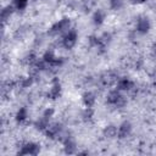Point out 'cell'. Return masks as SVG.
Here are the masks:
<instances>
[{"label": "cell", "instance_id": "1", "mask_svg": "<svg viewBox=\"0 0 156 156\" xmlns=\"http://www.w3.org/2000/svg\"><path fill=\"white\" fill-rule=\"evenodd\" d=\"M106 102L108 105L115 106V107H123L127 104V99L122 94V91H119L118 89H113V90H110L107 93V95H106Z\"/></svg>", "mask_w": 156, "mask_h": 156}, {"label": "cell", "instance_id": "2", "mask_svg": "<svg viewBox=\"0 0 156 156\" xmlns=\"http://www.w3.org/2000/svg\"><path fill=\"white\" fill-rule=\"evenodd\" d=\"M69 29H71V20L67 17H63L51 26V28L49 29V33L51 35H58V34H65Z\"/></svg>", "mask_w": 156, "mask_h": 156}, {"label": "cell", "instance_id": "3", "mask_svg": "<svg viewBox=\"0 0 156 156\" xmlns=\"http://www.w3.org/2000/svg\"><path fill=\"white\" fill-rule=\"evenodd\" d=\"M78 40V33L76 29H69L62 34V45L65 49H72Z\"/></svg>", "mask_w": 156, "mask_h": 156}, {"label": "cell", "instance_id": "4", "mask_svg": "<svg viewBox=\"0 0 156 156\" xmlns=\"http://www.w3.org/2000/svg\"><path fill=\"white\" fill-rule=\"evenodd\" d=\"M150 20L146 17V16H139L138 20H136V26H135V29L138 33L140 34H146L149 30H150Z\"/></svg>", "mask_w": 156, "mask_h": 156}, {"label": "cell", "instance_id": "5", "mask_svg": "<svg viewBox=\"0 0 156 156\" xmlns=\"http://www.w3.org/2000/svg\"><path fill=\"white\" fill-rule=\"evenodd\" d=\"M63 132V128L60 123H52V124H49L48 128L45 129V133H46V136L48 138H51V139H58L60 134Z\"/></svg>", "mask_w": 156, "mask_h": 156}, {"label": "cell", "instance_id": "6", "mask_svg": "<svg viewBox=\"0 0 156 156\" xmlns=\"http://www.w3.org/2000/svg\"><path fill=\"white\" fill-rule=\"evenodd\" d=\"M40 151V146L35 143H26L21 150H20V155H38Z\"/></svg>", "mask_w": 156, "mask_h": 156}, {"label": "cell", "instance_id": "7", "mask_svg": "<svg viewBox=\"0 0 156 156\" xmlns=\"http://www.w3.org/2000/svg\"><path fill=\"white\" fill-rule=\"evenodd\" d=\"M134 88V83L129 79V78H119L116 82V89H118L119 91H130Z\"/></svg>", "mask_w": 156, "mask_h": 156}, {"label": "cell", "instance_id": "8", "mask_svg": "<svg viewBox=\"0 0 156 156\" xmlns=\"http://www.w3.org/2000/svg\"><path fill=\"white\" fill-rule=\"evenodd\" d=\"M132 133V124L129 121H124L119 124L118 127V133H117V136L119 139H124L127 136H129Z\"/></svg>", "mask_w": 156, "mask_h": 156}, {"label": "cell", "instance_id": "9", "mask_svg": "<svg viewBox=\"0 0 156 156\" xmlns=\"http://www.w3.org/2000/svg\"><path fill=\"white\" fill-rule=\"evenodd\" d=\"M63 147H65V152L71 155V154H74L77 151V144H76V140L68 134L65 139H63Z\"/></svg>", "mask_w": 156, "mask_h": 156}, {"label": "cell", "instance_id": "10", "mask_svg": "<svg viewBox=\"0 0 156 156\" xmlns=\"http://www.w3.org/2000/svg\"><path fill=\"white\" fill-rule=\"evenodd\" d=\"M60 95H61V83L57 78H55L52 80V84H51V88H50V91H49L48 96L50 99H57Z\"/></svg>", "mask_w": 156, "mask_h": 156}, {"label": "cell", "instance_id": "11", "mask_svg": "<svg viewBox=\"0 0 156 156\" xmlns=\"http://www.w3.org/2000/svg\"><path fill=\"white\" fill-rule=\"evenodd\" d=\"M82 101H83V105L85 107H93L95 101H96V98H95V94L91 93V91H87L83 94L82 96Z\"/></svg>", "mask_w": 156, "mask_h": 156}, {"label": "cell", "instance_id": "12", "mask_svg": "<svg viewBox=\"0 0 156 156\" xmlns=\"http://www.w3.org/2000/svg\"><path fill=\"white\" fill-rule=\"evenodd\" d=\"M117 133H118V128H117L116 126H113V124L106 126V127L104 128V130H102L104 136L107 138V139H113V138H116V136H117Z\"/></svg>", "mask_w": 156, "mask_h": 156}, {"label": "cell", "instance_id": "13", "mask_svg": "<svg viewBox=\"0 0 156 156\" xmlns=\"http://www.w3.org/2000/svg\"><path fill=\"white\" fill-rule=\"evenodd\" d=\"M105 18H106V13H105V11L98 9V10L94 12V15H93V23H94L95 26H101V24L104 23Z\"/></svg>", "mask_w": 156, "mask_h": 156}, {"label": "cell", "instance_id": "14", "mask_svg": "<svg viewBox=\"0 0 156 156\" xmlns=\"http://www.w3.org/2000/svg\"><path fill=\"white\" fill-rule=\"evenodd\" d=\"M12 13H13V5H7V6H5V7L1 10V20H2V22H4V23L7 22V21L10 20V17H11Z\"/></svg>", "mask_w": 156, "mask_h": 156}, {"label": "cell", "instance_id": "15", "mask_svg": "<svg viewBox=\"0 0 156 156\" xmlns=\"http://www.w3.org/2000/svg\"><path fill=\"white\" fill-rule=\"evenodd\" d=\"M27 118H28V110L26 107H21L16 113V121L20 123H23L27 121Z\"/></svg>", "mask_w": 156, "mask_h": 156}, {"label": "cell", "instance_id": "16", "mask_svg": "<svg viewBox=\"0 0 156 156\" xmlns=\"http://www.w3.org/2000/svg\"><path fill=\"white\" fill-rule=\"evenodd\" d=\"M41 60L43 61H45L48 65H49V67H50V65L56 60V56H55V52L52 51V50H46L45 52H44V55H43V57H41Z\"/></svg>", "mask_w": 156, "mask_h": 156}, {"label": "cell", "instance_id": "17", "mask_svg": "<svg viewBox=\"0 0 156 156\" xmlns=\"http://www.w3.org/2000/svg\"><path fill=\"white\" fill-rule=\"evenodd\" d=\"M49 122H50V121H48L46 118H44V117L41 116V117H39V118L35 121L34 126H35V128L39 129V130H45V129L48 128V126L50 124Z\"/></svg>", "mask_w": 156, "mask_h": 156}, {"label": "cell", "instance_id": "18", "mask_svg": "<svg viewBox=\"0 0 156 156\" xmlns=\"http://www.w3.org/2000/svg\"><path fill=\"white\" fill-rule=\"evenodd\" d=\"M28 1L29 0H13V7L18 11H23L27 7Z\"/></svg>", "mask_w": 156, "mask_h": 156}, {"label": "cell", "instance_id": "19", "mask_svg": "<svg viewBox=\"0 0 156 156\" xmlns=\"http://www.w3.org/2000/svg\"><path fill=\"white\" fill-rule=\"evenodd\" d=\"M124 5V0H110V6L112 10H119Z\"/></svg>", "mask_w": 156, "mask_h": 156}, {"label": "cell", "instance_id": "20", "mask_svg": "<svg viewBox=\"0 0 156 156\" xmlns=\"http://www.w3.org/2000/svg\"><path fill=\"white\" fill-rule=\"evenodd\" d=\"M33 82H34V77L29 76V77L23 78V79L21 80V87H22V88H29V87L33 84Z\"/></svg>", "mask_w": 156, "mask_h": 156}, {"label": "cell", "instance_id": "21", "mask_svg": "<svg viewBox=\"0 0 156 156\" xmlns=\"http://www.w3.org/2000/svg\"><path fill=\"white\" fill-rule=\"evenodd\" d=\"M52 115H54V110H52V108H46V110L43 112L41 116H43L44 118H46L48 121H50V118L52 117Z\"/></svg>", "mask_w": 156, "mask_h": 156}, {"label": "cell", "instance_id": "22", "mask_svg": "<svg viewBox=\"0 0 156 156\" xmlns=\"http://www.w3.org/2000/svg\"><path fill=\"white\" fill-rule=\"evenodd\" d=\"M133 4H143V2H145L146 0H130Z\"/></svg>", "mask_w": 156, "mask_h": 156}, {"label": "cell", "instance_id": "23", "mask_svg": "<svg viewBox=\"0 0 156 156\" xmlns=\"http://www.w3.org/2000/svg\"><path fill=\"white\" fill-rule=\"evenodd\" d=\"M154 52H155V54H156V44H155V45H154Z\"/></svg>", "mask_w": 156, "mask_h": 156}]
</instances>
